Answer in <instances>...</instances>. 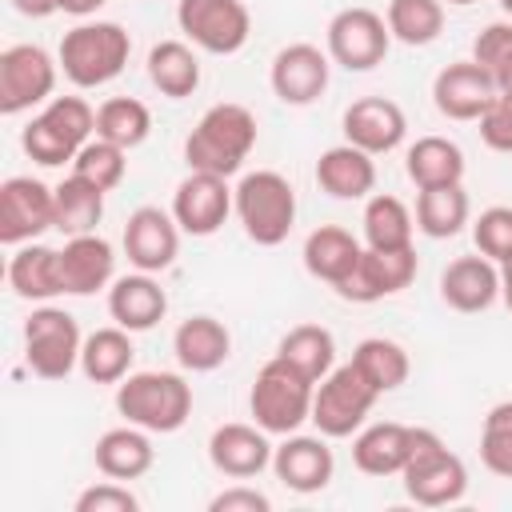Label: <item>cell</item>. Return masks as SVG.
Listing matches in <instances>:
<instances>
[{"mask_svg":"<svg viewBox=\"0 0 512 512\" xmlns=\"http://www.w3.org/2000/svg\"><path fill=\"white\" fill-rule=\"evenodd\" d=\"M256 148V116L244 104H212L196 128L184 140V160L192 172H212V176H232Z\"/></svg>","mask_w":512,"mask_h":512,"instance_id":"obj_1","label":"cell"},{"mask_svg":"<svg viewBox=\"0 0 512 512\" xmlns=\"http://www.w3.org/2000/svg\"><path fill=\"white\" fill-rule=\"evenodd\" d=\"M116 412L144 432H176L192 416V384L180 372H128L116 384Z\"/></svg>","mask_w":512,"mask_h":512,"instance_id":"obj_2","label":"cell"},{"mask_svg":"<svg viewBox=\"0 0 512 512\" xmlns=\"http://www.w3.org/2000/svg\"><path fill=\"white\" fill-rule=\"evenodd\" d=\"M128 52H132V36L120 24L92 20V24H76L72 32H64L56 60L76 88H100L124 72Z\"/></svg>","mask_w":512,"mask_h":512,"instance_id":"obj_3","label":"cell"},{"mask_svg":"<svg viewBox=\"0 0 512 512\" xmlns=\"http://www.w3.org/2000/svg\"><path fill=\"white\" fill-rule=\"evenodd\" d=\"M232 208H236L248 240H256L260 248L284 244L296 224V192L272 168L240 176V184L232 188Z\"/></svg>","mask_w":512,"mask_h":512,"instance_id":"obj_4","label":"cell"},{"mask_svg":"<svg viewBox=\"0 0 512 512\" xmlns=\"http://www.w3.org/2000/svg\"><path fill=\"white\" fill-rule=\"evenodd\" d=\"M312 392H316V380L296 372L288 360L272 356L256 372V384H252V396H248L252 420L268 436H292L304 420H312Z\"/></svg>","mask_w":512,"mask_h":512,"instance_id":"obj_5","label":"cell"},{"mask_svg":"<svg viewBox=\"0 0 512 512\" xmlns=\"http://www.w3.org/2000/svg\"><path fill=\"white\" fill-rule=\"evenodd\" d=\"M408 500L424 508H444L456 504L468 492V468L456 452L444 448V440L432 428H412V452L408 464L400 468Z\"/></svg>","mask_w":512,"mask_h":512,"instance_id":"obj_6","label":"cell"},{"mask_svg":"<svg viewBox=\"0 0 512 512\" xmlns=\"http://www.w3.org/2000/svg\"><path fill=\"white\" fill-rule=\"evenodd\" d=\"M80 348L84 336L72 312L44 304L24 320V360L40 380H64L80 364Z\"/></svg>","mask_w":512,"mask_h":512,"instance_id":"obj_7","label":"cell"},{"mask_svg":"<svg viewBox=\"0 0 512 512\" xmlns=\"http://www.w3.org/2000/svg\"><path fill=\"white\" fill-rule=\"evenodd\" d=\"M376 396H380V392H376V388L364 380V372L348 360V364L332 368V372L320 380V388L312 392V424H316L320 436H328V440L352 436V432L368 420Z\"/></svg>","mask_w":512,"mask_h":512,"instance_id":"obj_8","label":"cell"},{"mask_svg":"<svg viewBox=\"0 0 512 512\" xmlns=\"http://www.w3.org/2000/svg\"><path fill=\"white\" fill-rule=\"evenodd\" d=\"M176 24L196 48H204L212 56L240 52L252 32V16H248L244 0H180Z\"/></svg>","mask_w":512,"mask_h":512,"instance_id":"obj_9","label":"cell"},{"mask_svg":"<svg viewBox=\"0 0 512 512\" xmlns=\"http://www.w3.org/2000/svg\"><path fill=\"white\" fill-rule=\"evenodd\" d=\"M56 64L40 44H12L0 52V112L16 116L32 104L52 100L56 88Z\"/></svg>","mask_w":512,"mask_h":512,"instance_id":"obj_10","label":"cell"},{"mask_svg":"<svg viewBox=\"0 0 512 512\" xmlns=\"http://www.w3.org/2000/svg\"><path fill=\"white\" fill-rule=\"evenodd\" d=\"M392 44L388 20L372 8H344L328 20V56L348 72H368L384 64Z\"/></svg>","mask_w":512,"mask_h":512,"instance_id":"obj_11","label":"cell"},{"mask_svg":"<svg viewBox=\"0 0 512 512\" xmlns=\"http://www.w3.org/2000/svg\"><path fill=\"white\" fill-rule=\"evenodd\" d=\"M416 276V248H364L356 268L336 284V292L352 304H376L384 296H396Z\"/></svg>","mask_w":512,"mask_h":512,"instance_id":"obj_12","label":"cell"},{"mask_svg":"<svg viewBox=\"0 0 512 512\" xmlns=\"http://www.w3.org/2000/svg\"><path fill=\"white\" fill-rule=\"evenodd\" d=\"M48 228H56L52 188L32 176H8L0 184V240L16 248V244L36 240Z\"/></svg>","mask_w":512,"mask_h":512,"instance_id":"obj_13","label":"cell"},{"mask_svg":"<svg viewBox=\"0 0 512 512\" xmlns=\"http://www.w3.org/2000/svg\"><path fill=\"white\" fill-rule=\"evenodd\" d=\"M432 100L440 108V116L448 120H480L488 112V104L496 100V80L484 64L476 60H456L448 68L436 72L432 80Z\"/></svg>","mask_w":512,"mask_h":512,"instance_id":"obj_14","label":"cell"},{"mask_svg":"<svg viewBox=\"0 0 512 512\" xmlns=\"http://www.w3.org/2000/svg\"><path fill=\"white\" fill-rule=\"evenodd\" d=\"M232 212V188L224 184V176L212 172H188L176 184L172 196V216L180 224V232L188 236H212L220 232V224Z\"/></svg>","mask_w":512,"mask_h":512,"instance_id":"obj_15","label":"cell"},{"mask_svg":"<svg viewBox=\"0 0 512 512\" xmlns=\"http://www.w3.org/2000/svg\"><path fill=\"white\" fill-rule=\"evenodd\" d=\"M180 252V224L164 208H136L124 224V256L136 272H164Z\"/></svg>","mask_w":512,"mask_h":512,"instance_id":"obj_16","label":"cell"},{"mask_svg":"<svg viewBox=\"0 0 512 512\" xmlns=\"http://www.w3.org/2000/svg\"><path fill=\"white\" fill-rule=\"evenodd\" d=\"M328 60H332V56H324L316 44H304V40L280 48V52L272 56V72H268L272 92H276L284 104H296V108L320 100L324 88H328V68H332Z\"/></svg>","mask_w":512,"mask_h":512,"instance_id":"obj_17","label":"cell"},{"mask_svg":"<svg viewBox=\"0 0 512 512\" xmlns=\"http://www.w3.org/2000/svg\"><path fill=\"white\" fill-rule=\"evenodd\" d=\"M328 436H288L276 452H272V472L284 488L300 492V496H312L320 488H328L332 472H336V456L332 448L324 444Z\"/></svg>","mask_w":512,"mask_h":512,"instance_id":"obj_18","label":"cell"},{"mask_svg":"<svg viewBox=\"0 0 512 512\" xmlns=\"http://www.w3.org/2000/svg\"><path fill=\"white\" fill-rule=\"evenodd\" d=\"M404 132H408V120H404L400 104L388 96H364L344 108V140L364 148L368 156L400 148Z\"/></svg>","mask_w":512,"mask_h":512,"instance_id":"obj_19","label":"cell"},{"mask_svg":"<svg viewBox=\"0 0 512 512\" xmlns=\"http://www.w3.org/2000/svg\"><path fill=\"white\" fill-rule=\"evenodd\" d=\"M272 444L268 432L260 424H220L208 440V460L216 472L232 476V480H248L260 476L272 464Z\"/></svg>","mask_w":512,"mask_h":512,"instance_id":"obj_20","label":"cell"},{"mask_svg":"<svg viewBox=\"0 0 512 512\" xmlns=\"http://www.w3.org/2000/svg\"><path fill=\"white\" fill-rule=\"evenodd\" d=\"M60 276H64V292L68 296H92L100 288H108L116 280V252L104 236L84 232V236H68V244L60 248Z\"/></svg>","mask_w":512,"mask_h":512,"instance_id":"obj_21","label":"cell"},{"mask_svg":"<svg viewBox=\"0 0 512 512\" xmlns=\"http://www.w3.org/2000/svg\"><path fill=\"white\" fill-rule=\"evenodd\" d=\"M440 296L456 312H484L500 296V264L488 256H460L440 276Z\"/></svg>","mask_w":512,"mask_h":512,"instance_id":"obj_22","label":"cell"},{"mask_svg":"<svg viewBox=\"0 0 512 512\" xmlns=\"http://www.w3.org/2000/svg\"><path fill=\"white\" fill-rule=\"evenodd\" d=\"M168 312V296L164 288L152 280V272H132V276H116L108 288V316L128 328V332H148L164 320Z\"/></svg>","mask_w":512,"mask_h":512,"instance_id":"obj_23","label":"cell"},{"mask_svg":"<svg viewBox=\"0 0 512 512\" xmlns=\"http://www.w3.org/2000/svg\"><path fill=\"white\" fill-rule=\"evenodd\" d=\"M316 184L328 196H336V200H360L376 184V164H372V156L364 148H356V144L344 140V144L320 152V160H316Z\"/></svg>","mask_w":512,"mask_h":512,"instance_id":"obj_24","label":"cell"},{"mask_svg":"<svg viewBox=\"0 0 512 512\" xmlns=\"http://www.w3.org/2000/svg\"><path fill=\"white\" fill-rule=\"evenodd\" d=\"M172 352H176L180 368H188V372H212V368H220L228 360L232 336H228V328L216 316H188L172 332Z\"/></svg>","mask_w":512,"mask_h":512,"instance_id":"obj_25","label":"cell"},{"mask_svg":"<svg viewBox=\"0 0 512 512\" xmlns=\"http://www.w3.org/2000/svg\"><path fill=\"white\" fill-rule=\"evenodd\" d=\"M408 452H412V428L396 420L372 424L352 440V464L368 476H400Z\"/></svg>","mask_w":512,"mask_h":512,"instance_id":"obj_26","label":"cell"},{"mask_svg":"<svg viewBox=\"0 0 512 512\" xmlns=\"http://www.w3.org/2000/svg\"><path fill=\"white\" fill-rule=\"evenodd\" d=\"M8 284L20 300H52L64 292L60 276V252L48 244H20L8 260Z\"/></svg>","mask_w":512,"mask_h":512,"instance_id":"obj_27","label":"cell"},{"mask_svg":"<svg viewBox=\"0 0 512 512\" xmlns=\"http://www.w3.org/2000/svg\"><path fill=\"white\" fill-rule=\"evenodd\" d=\"M360 240L348 232V228H340V224H320L316 232H308V240H304V268L316 276V280H324V284H340L352 268H356V260H360Z\"/></svg>","mask_w":512,"mask_h":512,"instance_id":"obj_28","label":"cell"},{"mask_svg":"<svg viewBox=\"0 0 512 512\" xmlns=\"http://www.w3.org/2000/svg\"><path fill=\"white\" fill-rule=\"evenodd\" d=\"M152 460H156V448H152L148 432L136 428V424L108 428L96 440V468L108 480H136V476H144L152 468Z\"/></svg>","mask_w":512,"mask_h":512,"instance_id":"obj_29","label":"cell"},{"mask_svg":"<svg viewBox=\"0 0 512 512\" xmlns=\"http://www.w3.org/2000/svg\"><path fill=\"white\" fill-rule=\"evenodd\" d=\"M132 332L112 324V328H96L92 336H84V348H80V372L92 380V384H120L132 368Z\"/></svg>","mask_w":512,"mask_h":512,"instance_id":"obj_30","label":"cell"},{"mask_svg":"<svg viewBox=\"0 0 512 512\" xmlns=\"http://www.w3.org/2000/svg\"><path fill=\"white\" fill-rule=\"evenodd\" d=\"M404 172L416 188L460 184L464 180V152L448 136H420L404 156Z\"/></svg>","mask_w":512,"mask_h":512,"instance_id":"obj_31","label":"cell"},{"mask_svg":"<svg viewBox=\"0 0 512 512\" xmlns=\"http://www.w3.org/2000/svg\"><path fill=\"white\" fill-rule=\"evenodd\" d=\"M148 80L160 96L184 100L200 88V60L184 40H160L148 52Z\"/></svg>","mask_w":512,"mask_h":512,"instance_id":"obj_32","label":"cell"},{"mask_svg":"<svg viewBox=\"0 0 512 512\" xmlns=\"http://www.w3.org/2000/svg\"><path fill=\"white\" fill-rule=\"evenodd\" d=\"M56 228L64 236H84V232H96L100 216H104V192L96 184H88L84 176H64L56 188Z\"/></svg>","mask_w":512,"mask_h":512,"instance_id":"obj_33","label":"cell"},{"mask_svg":"<svg viewBox=\"0 0 512 512\" xmlns=\"http://www.w3.org/2000/svg\"><path fill=\"white\" fill-rule=\"evenodd\" d=\"M468 224V192L460 184L420 188L416 196V228L432 240H448Z\"/></svg>","mask_w":512,"mask_h":512,"instance_id":"obj_34","label":"cell"},{"mask_svg":"<svg viewBox=\"0 0 512 512\" xmlns=\"http://www.w3.org/2000/svg\"><path fill=\"white\" fill-rule=\"evenodd\" d=\"M276 356L288 360L296 372H304L308 380L320 384V380L336 368V340H332V332L320 328V324H296V328L280 340Z\"/></svg>","mask_w":512,"mask_h":512,"instance_id":"obj_35","label":"cell"},{"mask_svg":"<svg viewBox=\"0 0 512 512\" xmlns=\"http://www.w3.org/2000/svg\"><path fill=\"white\" fill-rule=\"evenodd\" d=\"M352 364L364 372V380H368L380 396L392 392V388H400V384L408 380V372H412L408 352H404L396 340H384V336H368V340H360L356 352H352Z\"/></svg>","mask_w":512,"mask_h":512,"instance_id":"obj_36","label":"cell"},{"mask_svg":"<svg viewBox=\"0 0 512 512\" xmlns=\"http://www.w3.org/2000/svg\"><path fill=\"white\" fill-rule=\"evenodd\" d=\"M152 132V112L136 96H112L96 108V136L120 144L124 152L144 144Z\"/></svg>","mask_w":512,"mask_h":512,"instance_id":"obj_37","label":"cell"},{"mask_svg":"<svg viewBox=\"0 0 512 512\" xmlns=\"http://www.w3.org/2000/svg\"><path fill=\"white\" fill-rule=\"evenodd\" d=\"M412 244V212L404 200L380 192L364 204V248H408Z\"/></svg>","mask_w":512,"mask_h":512,"instance_id":"obj_38","label":"cell"},{"mask_svg":"<svg viewBox=\"0 0 512 512\" xmlns=\"http://www.w3.org/2000/svg\"><path fill=\"white\" fill-rule=\"evenodd\" d=\"M388 32L408 44V48H424L440 36L444 28V4L440 0H388Z\"/></svg>","mask_w":512,"mask_h":512,"instance_id":"obj_39","label":"cell"},{"mask_svg":"<svg viewBox=\"0 0 512 512\" xmlns=\"http://www.w3.org/2000/svg\"><path fill=\"white\" fill-rule=\"evenodd\" d=\"M124 168H128L124 148L112 144V140H100V136H92V140L76 152V160H72V172L84 176L88 184H96L100 192H112V188L124 180Z\"/></svg>","mask_w":512,"mask_h":512,"instance_id":"obj_40","label":"cell"},{"mask_svg":"<svg viewBox=\"0 0 512 512\" xmlns=\"http://www.w3.org/2000/svg\"><path fill=\"white\" fill-rule=\"evenodd\" d=\"M480 460L492 476L512 480V400H500L484 416L480 432Z\"/></svg>","mask_w":512,"mask_h":512,"instance_id":"obj_41","label":"cell"},{"mask_svg":"<svg viewBox=\"0 0 512 512\" xmlns=\"http://www.w3.org/2000/svg\"><path fill=\"white\" fill-rule=\"evenodd\" d=\"M40 116L76 148H84L96 136V112H92V104L84 96H52Z\"/></svg>","mask_w":512,"mask_h":512,"instance_id":"obj_42","label":"cell"},{"mask_svg":"<svg viewBox=\"0 0 512 512\" xmlns=\"http://www.w3.org/2000/svg\"><path fill=\"white\" fill-rule=\"evenodd\" d=\"M20 144H24V152L36 160V164H44V168H60V164H72L76 160V144H68L44 116H32L28 120V128L20 132Z\"/></svg>","mask_w":512,"mask_h":512,"instance_id":"obj_43","label":"cell"},{"mask_svg":"<svg viewBox=\"0 0 512 512\" xmlns=\"http://www.w3.org/2000/svg\"><path fill=\"white\" fill-rule=\"evenodd\" d=\"M472 240L480 248V256L504 264L512 256V208L508 204H496V208H484L472 224Z\"/></svg>","mask_w":512,"mask_h":512,"instance_id":"obj_44","label":"cell"},{"mask_svg":"<svg viewBox=\"0 0 512 512\" xmlns=\"http://www.w3.org/2000/svg\"><path fill=\"white\" fill-rule=\"evenodd\" d=\"M72 508H76V512H136L140 500H136L120 480H100V484L84 488Z\"/></svg>","mask_w":512,"mask_h":512,"instance_id":"obj_45","label":"cell"},{"mask_svg":"<svg viewBox=\"0 0 512 512\" xmlns=\"http://www.w3.org/2000/svg\"><path fill=\"white\" fill-rule=\"evenodd\" d=\"M480 140L492 152H512V96L496 92V100L480 116Z\"/></svg>","mask_w":512,"mask_h":512,"instance_id":"obj_46","label":"cell"},{"mask_svg":"<svg viewBox=\"0 0 512 512\" xmlns=\"http://www.w3.org/2000/svg\"><path fill=\"white\" fill-rule=\"evenodd\" d=\"M512 52V24L508 20H496V24H488L476 40H472V60L476 64H484V68H492L500 56H508Z\"/></svg>","mask_w":512,"mask_h":512,"instance_id":"obj_47","label":"cell"},{"mask_svg":"<svg viewBox=\"0 0 512 512\" xmlns=\"http://www.w3.org/2000/svg\"><path fill=\"white\" fill-rule=\"evenodd\" d=\"M208 512H272V500L248 484H236V488H224L212 496Z\"/></svg>","mask_w":512,"mask_h":512,"instance_id":"obj_48","label":"cell"},{"mask_svg":"<svg viewBox=\"0 0 512 512\" xmlns=\"http://www.w3.org/2000/svg\"><path fill=\"white\" fill-rule=\"evenodd\" d=\"M12 8H16L20 16H32V20H44V16L60 12V4H56V0H12Z\"/></svg>","mask_w":512,"mask_h":512,"instance_id":"obj_49","label":"cell"},{"mask_svg":"<svg viewBox=\"0 0 512 512\" xmlns=\"http://www.w3.org/2000/svg\"><path fill=\"white\" fill-rule=\"evenodd\" d=\"M492 80H496V92H504V96H512V52L508 56H500L492 68Z\"/></svg>","mask_w":512,"mask_h":512,"instance_id":"obj_50","label":"cell"},{"mask_svg":"<svg viewBox=\"0 0 512 512\" xmlns=\"http://www.w3.org/2000/svg\"><path fill=\"white\" fill-rule=\"evenodd\" d=\"M60 4V12H68V16H92L96 8H104V0H56Z\"/></svg>","mask_w":512,"mask_h":512,"instance_id":"obj_51","label":"cell"},{"mask_svg":"<svg viewBox=\"0 0 512 512\" xmlns=\"http://www.w3.org/2000/svg\"><path fill=\"white\" fill-rule=\"evenodd\" d=\"M500 296H504V304H508V312H512V256L500 264Z\"/></svg>","mask_w":512,"mask_h":512,"instance_id":"obj_52","label":"cell"},{"mask_svg":"<svg viewBox=\"0 0 512 512\" xmlns=\"http://www.w3.org/2000/svg\"><path fill=\"white\" fill-rule=\"evenodd\" d=\"M448 4H456V8H464V4H476V0H448Z\"/></svg>","mask_w":512,"mask_h":512,"instance_id":"obj_53","label":"cell"},{"mask_svg":"<svg viewBox=\"0 0 512 512\" xmlns=\"http://www.w3.org/2000/svg\"><path fill=\"white\" fill-rule=\"evenodd\" d=\"M500 8H504V12H508V16H512V0H500Z\"/></svg>","mask_w":512,"mask_h":512,"instance_id":"obj_54","label":"cell"}]
</instances>
